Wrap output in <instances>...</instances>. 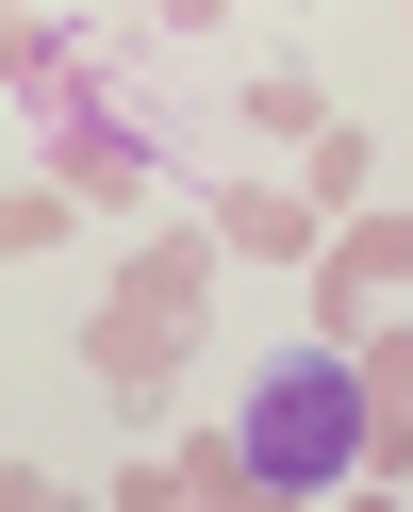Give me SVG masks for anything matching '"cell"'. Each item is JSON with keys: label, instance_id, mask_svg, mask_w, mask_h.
Listing matches in <instances>:
<instances>
[{"label": "cell", "instance_id": "obj_1", "mask_svg": "<svg viewBox=\"0 0 413 512\" xmlns=\"http://www.w3.org/2000/svg\"><path fill=\"white\" fill-rule=\"evenodd\" d=\"M364 463V380L331 364V347H298V364L248 380V479H281V496H314V479Z\"/></svg>", "mask_w": 413, "mask_h": 512}]
</instances>
